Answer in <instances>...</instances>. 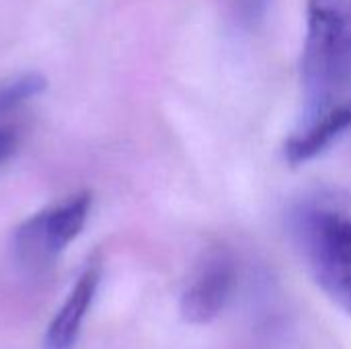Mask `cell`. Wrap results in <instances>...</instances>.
I'll list each match as a JSON object with an SVG mask.
<instances>
[{"label":"cell","instance_id":"obj_3","mask_svg":"<svg viewBox=\"0 0 351 349\" xmlns=\"http://www.w3.org/2000/svg\"><path fill=\"white\" fill-rule=\"evenodd\" d=\"M90 208L93 195L80 191L21 222L10 239V251L16 265L27 274L49 272L60 255L84 230Z\"/></svg>","mask_w":351,"mask_h":349},{"label":"cell","instance_id":"obj_2","mask_svg":"<svg viewBox=\"0 0 351 349\" xmlns=\"http://www.w3.org/2000/svg\"><path fill=\"white\" fill-rule=\"evenodd\" d=\"M292 234L321 292L351 317V212L311 202L292 216Z\"/></svg>","mask_w":351,"mask_h":349},{"label":"cell","instance_id":"obj_1","mask_svg":"<svg viewBox=\"0 0 351 349\" xmlns=\"http://www.w3.org/2000/svg\"><path fill=\"white\" fill-rule=\"evenodd\" d=\"M351 86V0H308L302 45L304 121Z\"/></svg>","mask_w":351,"mask_h":349},{"label":"cell","instance_id":"obj_9","mask_svg":"<svg viewBox=\"0 0 351 349\" xmlns=\"http://www.w3.org/2000/svg\"><path fill=\"white\" fill-rule=\"evenodd\" d=\"M14 148H16V136H14V132L8 130V128H0V165L6 158L12 156Z\"/></svg>","mask_w":351,"mask_h":349},{"label":"cell","instance_id":"obj_5","mask_svg":"<svg viewBox=\"0 0 351 349\" xmlns=\"http://www.w3.org/2000/svg\"><path fill=\"white\" fill-rule=\"evenodd\" d=\"M101 274L103 269L99 261H93L84 267V272L72 286L68 298L53 315L43 337V349H72L76 346L82 323L97 296Z\"/></svg>","mask_w":351,"mask_h":349},{"label":"cell","instance_id":"obj_8","mask_svg":"<svg viewBox=\"0 0 351 349\" xmlns=\"http://www.w3.org/2000/svg\"><path fill=\"white\" fill-rule=\"evenodd\" d=\"M237 2H239V10H241L243 19L247 23H257L263 19L271 0H237Z\"/></svg>","mask_w":351,"mask_h":349},{"label":"cell","instance_id":"obj_6","mask_svg":"<svg viewBox=\"0 0 351 349\" xmlns=\"http://www.w3.org/2000/svg\"><path fill=\"white\" fill-rule=\"evenodd\" d=\"M351 128V103H337L313 119L302 123V130L292 134L284 146L286 160L292 167L304 165L327 152Z\"/></svg>","mask_w":351,"mask_h":349},{"label":"cell","instance_id":"obj_4","mask_svg":"<svg viewBox=\"0 0 351 349\" xmlns=\"http://www.w3.org/2000/svg\"><path fill=\"white\" fill-rule=\"evenodd\" d=\"M234 288V265L226 255H210L181 294V317L191 325L212 323L228 304Z\"/></svg>","mask_w":351,"mask_h":349},{"label":"cell","instance_id":"obj_7","mask_svg":"<svg viewBox=\"0 0 351 349\" xmlns=\"http://www.w3.org/2000/svg\"><path fill=\"white\" fill-rule=\"evenodd\" d=\"M47 88V80L39 72H23L0 86V113L19 107Z\"/></svg>","mask_w":351,"mask_h":349}]
</instances>
